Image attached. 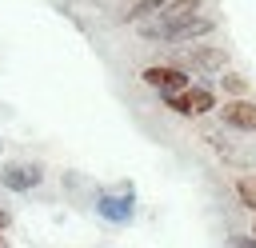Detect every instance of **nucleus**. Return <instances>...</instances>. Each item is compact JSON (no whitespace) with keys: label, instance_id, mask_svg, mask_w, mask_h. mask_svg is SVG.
I'll list each match as a JSON object with an SVG mask.
<instances>
[{"label":"nucleus","instance_id":"11","mask_svg":"<svg viewBox=\"0 0 256 248\" xmlns=\"http://www.w3.org/2000/svg\"><path fill=\"white\" fill-rule=\"evenodd\" d=\"M216 92H224V100H232V96H248V76L236 72V68H224V72L216 76Z\"/></svg>","mask_w":256,"mask_h":248},{"label":"nucleus","instance_id":"8","mask_svg":"<svg viewBox=\"0 0 256 248\" xmlns=\"http://www.w3.org/2000/svg\"><path fill=\"white\" fill-rule=\"evenodd\" d=\"M208 8V0H168L152 20H144V24H136V32L144 36V32H156V28H172V24H180V20H188V16H196V12H204Z\"/></svg>","mask_w":256,"mask_h":248},{"label":"nucleus","instance_id":"12","mask_svg":"<svg viewBox=\"0 0 256 248\" xmlns=\"http://www.w3.org/2000/svg\"><path fill=\"white\" fill-rule=\"evenodd\" d=\"M224 248H256V236H252V232H244V236L236 232V236L224 240Z\"/></svg>","mask_w":256,"mask_h":248},{"label":"nucleus","instance_id":"9","mask_svg":"<svg viewBox=\"0 0 256 248\" xmlns=\"http://www.w3.org/2000/svg\"><path fill=\"white\" fill-rule=\"evenodd\" d=\"M164 4H168V0H132V4L120 12V20H116V24H144V20H152Z\"/></svg>","mask_w":256,"mask_h":248},{"label":"nucleus","instance_id":"10","mask_svg":"<svg viewBox=\"0 0 256 248\" xmlns=\"http://www.w3.org/2000/svg\"><path fill=\"white\" fill-rule=\"evenodd\" d=\"M232 192H236L240 208L256 212V168H248V172H236V180H232Z\"/></svg>","mask_w":256,"mask_h":248},{"label":"nucleus","instance_id":"7","mask_svg":"<svg viewBox=\"0 0 256 248\" xmlns=\"http://www.w3.org/2000/svg\"><path fill=\"white\" fill-rule=\"evenodd\" d=\"M140 84L144 88H152V92H180V88H188L192 84V76L184 72V68H176V64H148V68H140Z\"/></svg>","mask_w":256,"mask_h":248},{"label":"nucleus","instance_id":"5","mask_svg":"<svg viewBox=\"0 0 256 248\" xmlns=\"http://www.w3.org/2000/svg\"><path fill=\"white\" fill-rule=\"evenodd\" d=\"M96 216L100 220H108V224H132L136 220V188L132 184H124L120 192H100L96 196Z\"/></svg>","mask_w":256,"mask_h":248},{"label":"nucleus","instance_id":"3","mask_svg":"<svg viewBox=\"0 0 256 248\" xmlns=\"http://www.w3.org/2000/svg\"><path fill=\"white\" fill-rule=\"evenodd\" d=\"M216 28H220V20H216V16H208V12H196V16H188V20L172 24V28L144 32L140 40H148V44H164V48H184V44H200V40H208Z\"/></svg>","mask_w":256,"mask_h":248},{"label":"nucleus","instance_id":"2","mask_svg":"<svg viewBox=\"0 0 256 248\" xmlns=\"http://www.w3.org/2000/svg\"><path fill=\"white\" fill-rule=\"evenodd\" d=\"M160 104H164L172 116L200 120V116H212V112H216L220 92H216L212 84H204V80H192V84H188V88H180V92H164V96H160Z\"/></svg>","mask_w":256,"mask_h":248},{"label":"nucleus","instance_id":"6","mask_svg":"<svg viewBox=\"0 0 256 248\" xmlns=\"http://www.w3.org/2000/svg\"><path fill=\"white\" fill-rule=\"evenodd\" d=\"M44 176H48V168L36 164V160H8L0 168V188H8V192H32V188L44 184Z\"/></svg>","mask_w":256,"mask_h":248},{"label":"nucleus","instance_id":"14","mask_svg":"<svg viewBox=\"0 0 256 248\" xmlns=\"http://www.w3.org/2000/svg\"><path fill=\"white\" fill-rule=\"evenodd\" d=\"M248 232H252V236H256V212H252V228H248Z\"/></svg>","mask_w":256,"mask_h":248},{"label":"nucleus","instance_id":"13","mask_svg":"<svg viewBox=\"0 0 256 248\" xmlns=\"http://www.w3.org/2000/svg\"><path fill=\"white\" fill-rule=\"evenodd\" d=\"M8 228H12V212H8V208H0V248H12Z\"/></svg>","mask_w":256,"mask_h":248},{"label":"nucleus","instance_id":"4","mask_svg":"<svg viewBox=\"0 0 256 248\" xmlns=\"http://www.w3.org/2000/svg\"><path fill=\"white\" fill-rule=\"evenodd\" d=\"M216 120L236 132V136H256V100L252 96H232L216 104Z\"/></svg>","mask_w":256,"mask_h":248},{"label":"nucleus","instance_id":"1","mask_svg":"<svg viewBox=\"0 0 256 248\" xmlns=\"http://www.w3.org/2000/svg\"><path fill=\"white\" fill-rule=\"evenodd\" d=\"M168 64L184 68L192 80L200 76L204 84H212L208 76H220L224 68H232V52L224 44H184V48H168Z\"/></svg>","mask_w":256,"mask_h":248}]
</instances>
